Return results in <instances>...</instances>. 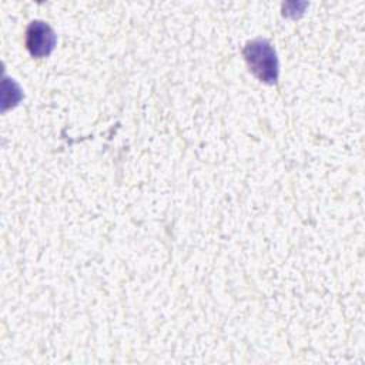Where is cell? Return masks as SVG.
<instances>
[{
  "label": "cell",
  "mask_w": 365,
  "mask_h": 365,
  "mask_svg": "<svg viewBox=\"0 0 365 365\" xmlns=\"http://www.w3.org/2000/svg\"><path fill=\"white\" fill-rule=\"evenodd\" d=\"M242 53L250 70L261 81L274 84L278 80V58L268 40L254 38L245 44Z\"/></svg>",
  "instance_id": "obj_1"
},
{
  "label": "cell",
  "mask_w": 365,
  "mask_h": 365,
  "mask_svg": "<svg viewBox=\"0 0 365 365\" xmlns=\"http://www.w3.org/2000/svg\"><path fill=\"white\" fill-rule=\"evenodd\" d=\"M56 41H57L56 34L47 23L36 20L29 26L26 46L31 56L34 57L48 56L53 51Z\"/></svg>",
  "instance_id": "obj_2"
}]
</instances>
